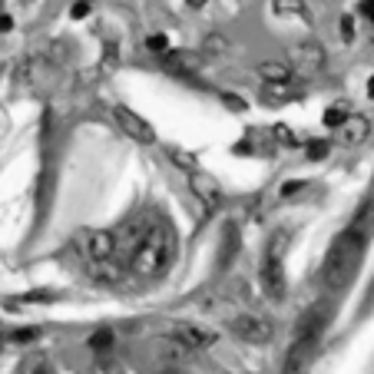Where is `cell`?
<instances>
[{"instance_id":"1","label":"cell","mask_w":374,"mask_h":374,"mask_svg":"<svg viewBox=\"0 0 374 374\" xmlns=\"http://www.w3.org/2000/svg\"><path fill=\"white\" fill-rule=\"evenodd\" d=\"M364 242H368V236L351 229V225L335 236L322 265V282L331 292H341L345 285H351V278H354V272H358V265L364 259Z\"/></svg>"},{"instance_id":"2","label":"cell","mask_w":374,"mask_h":374,"mask_svg":"<svg viewBox=\"0 0 374 374\" xmlns=\"http://www.w3.org/2000/svg\"><path fill=\"white\" fill-rule=\"evenodd\" d=\"M175 259V232L169 222H152L150 236L143 238L136 255L129 259V268L139 275H159Z\"/></svg>"},{"instance_id":"3","label":"cell","mask_w":374,"mask_h":374,"mask_svg":"<svg viewBox=\"0 0 374 374\" xmlns=\"http://www.w3.org/2000/svg\"><path fill=\"white\" fill-rule=\"evenodd\" d=\"M324 63H328V53L315 40L295 43L292 53H288V70H292V76H301V80H315L324 70Z\"/></svg>"},{"instance_id":"4","label":"cell","mask_w":374,"mask_h":374,"mask_svg":"<svg viewBox=\"0 0 374 374\" xmlns=\"http://www.w3.org/2000/svg\"><path fill=\"white\" fill-rule=\"evenodd\" d=\"M152 222H156V219H150V215H136V219H129V222L116 232V259H120V262H129V259L136 255L143 238L150 236Z\"/></svg>"},{"instance_id":"5","label":"cell","mask_w":374,"mask_h":374,"mask_svg":"<svg viewBox=\"0 0 374 374\" xmlns=\"http://www.w3.org/2000/svg\"><path fill=\"white\" fill-rule=\"evenodd\" d=\"M80 249L89 262H106V259H116V232L110 229H87L80 236Z\"/></svg>"},{"instance_id":"6","label":"cell","mask_w":374,"mask_h":374,"mask_svg":"<svg viewBox=\"0 0 374 374\" xmlns=\"http://www.w3.org/2000/svg\"><path fill=\"white\" fill-rule=\"evenodd\" d=\"M318 338H292V348L285 358V374H308L315 354H318Z\"/></svg>"},{"instance_id":"7","label":"cell","mask_w":374,"mask_h":374,"mask_svg":"<svg viewBox=\"0 0 374 374\" xmlns=\"http://www.w3.org/2000/svg\"><path fill=\"white\" fill-rule=\"evenodd\" d=\"M113 116H116V123L123 126V133L129 139H136V143H143V146H150V143H156V129H152L139 113H133L129 106H113Z\"/></svg>"},{"instance_id":"8","label":"cell","mask_w":374,"mask_h":374,"mask_svg":"<svg viewBox=\"0 0 374 374\" xmlns=\"http://www.w3.org/2000/svg\"><path fill=\"white\" fill-rule=\"evenodd\" d=\"M229 331L236 338H242V341H249V345H265V341L275 335L272 324L255 318V315H238V318H232V322H229Z\"/></svg>"},{"instance_id":"9","label":"cell","mask_w":374,"mask_h":374,"mask_svg":"<svg viewBox=\"0 0 374 374\" xmlns=\"http://www.w3.org/2000/svg\"><path fill=\"white\" fill-rule=\"evenodd\" d=\"M189 189L196 192V199L202 202V209H209V213H213V209L222 206V189H219V182H215L213 175L192 169V173H189Z\"/></svg>"},{"instance_id":"10","label":"cell","mask_w":374,"mask_h":374,"mask_svg":"<svg viewBox=\"0 0 374 374\" xmlns=\"http://www.w3.org/2000/svg\"><path fill=\"white\" fill-rule=\"evenodd\" d=\"M262 288H265V295H268L272 301H285L288 282H285V272H282V259H268V255H265V262H262Z\"/></svg>"},{"instance_id":"11","label":"cell","mask_w":374,"mask_h":374,"mask_svg":"<svg viewBox=\"0 0 374 374\" xmlns=\"http://www.w3.org/2000/svg\"><path fill=\"white\" fill-rule=\"evenodd\" d=\"M173 338L186 351H202V348H209V345H215V335L209 328H202V324H175Z\"/></svg>"},{"instance_id":"12","label":"cell","mask_w":374,"mask_h":374,"mask_svg":"<svg viewBox=\"0 0 374 374\" xmlns=\"http://www.w3.org/2000/svg\"><path fill=\"white\" fill-rule=\"evenodd\" d=\"M368 136H371V120L361 116V113H351L348 120L338 126V139H341V146H361Z\"/></svg>"},{"instance_id":"13","label":"cell","mask_w":374,"mask_h":374,"mask_svg":"<svg viewBox=\"0 0 374 374\" xmlns=\"http://www.w3.org/2000/svg\"><path fill=\"white\" fill-rule=\"evenodd\" d=\"M162 66H166L169 73H196L202 66V60L189 50H166L162 53Z\"/></svg>"},{"instance_id":"14","label":"cell","mask_w":374,"mask_h":374,"mask_svg":"<svg viewBox=\"0 0 374 374\" xmlns=\"http://www.w3.org/2000/svg\"><path fill=\"white\" fill-rule=\"evenodd\" d=\"M299 96V89L292 87V80L288 83H265L262 89H259V100L265 103V106H285V103H292Z\"/></svg>"},{"instance_id":"15","label":"cell","mask_w":374,"mask_h":374,"mask_svg":"<svg viewBox=\"0 0 374 374\" xmlns=\"http://www.w3.org/2000/svg\"><path fill=\"white\" fill-rule=\"evenodd\" d=\"M324 324H328V308H312V312L305 315L299 322V328H295V338H318L322 341V331H324Z\"/></svg>"},{"instance_id":"16","label":"cell","mask_w":374,"mask_h":374,"mask_svg":"<svg viewBox=\"0 0 374 374\" xmlns=\"http://www.w3.org/2000/svg\"><path fill=\"white\" fill-rule=\"evenodd\" d=\"M123 272H126V262H120V259L93 262V278H96V282H110V285H116V282L123 278Z\"/></svg>"},{"instance_id":"17","label":"cell","mask_w":374,"mask_h":374,"mask_svg":"<svg viewBox=\"0 0 374 374\" xmlns=\"http://www.w3.org/2000/svg\"><path fill=\"white\" fill-rule=\"evenodd\" d=\"M259 76H262L265 83H288V80H292V70H288V63H282V60H265V63H259Z\"/></svg>"},{"instance_id":"18","label":"cell","mask_w":374,"mask_h":374,"mask_svg":"<svg viewBox=\"0 0 374 374\" xmlns=\"http://www.w3.org/2000/svg\"><path fill=\"white\" fill-rule=\"evenodd\" d=\"M272 10L278 13V17H301V20H308L305 0H272Z\"/></svg>"},{"instance_id":"19","label":"cell","mask_w":374,"mask_h":374,"mask_svg":"<svg viewBox=\"0 0 374 374\" xmlns=\"http://www.w3.org/2000/svg\"><path fill=\"white\" fill-rule=\"evenodd\" d=\"M156 351H159V358L162 361H182V358H186L189 351L182 348V345H179V341H175V338H169V341H156Z\"/></svg>"},{"instance_id":"20","label":"cell","mask_w":374,"mask_h":374,"mask_svg":"<svg viewBox=\"0 0 374 374\" xmlns=\"http://www.w3.org/2000/svg\"><path fill=\"white\" fill-rule=\"evenodd\" d=\"M113 341H116V335H113V328L110 324H106V328H96V331H93V335L87 338V345H89V351H110L113 348Z\"/></svg>"},{"instance_id":"21","label":"cell","mask_w":374,"mask_h":374,"mask_svg":"<svg viewBox=\"0 0 374 374\" xmlns=\"http://www.w3.org/2000/svg\"><path fill=\"white\" fill-rule=\"evenodd\" d=\"M348 116H351V106H348V103H331V106L324 110V126H328V129H338V126L345 123Z\"/></svg>"},{"instance_id":"22","label":"cell","mask_w":374,"mask_h":374,"mask_svg":"<svg viewBox=\"0 0 374 374\" xmlns=\"http://www.w3.org/2000/svg\"><path fill=\"white\" fill-rule=\"evenodd\" d=\"M305 152H308V159L312 162H318V159H324V156L331 152V143H328V139H308Z\"/></svg>"},{"instance_id":"23","label":"cell","mask_w":374,"mask_h":374,"mask_svg":"<svg viewBox=\"0 0 374 374\" xmlns=\"http://www.w3.org/2000/svg\"><path fill=\"white\" fill-rule=\"evenodd\" d=\"M202 50L209 53V57H213V53L219 57V53L229 50V40H225L222 34H209V37H206V43H202Z\"/></svg>"},{"instance_id":"24","label":"cell","mask_w":374,"mask_h":374,"mask_svg":"<svg viewBox=\"0 0 374 374\" xmlns=\"http://www.w3.org/2000/svg\"><path fill=\"white\" fill-rule=\"evenodd\" d=\"M169 159H173L179 169H186V173L196 169V156H189V152H182V150H169Z\"/></svg>"},{"instance_id":"25","label":"cell","mask_w":374,"mask_h":374,"mask_svg":"<svg viewBox=\"0 0 374 374\" xmlns=\"http://www.w3.org/2000/svg\"><path fill=\"white\" fill-rule=\"evenodd\" d=\"M272 136L278 139V143H282V146H299V139H295V133H292V129H288L285 123H278L272 129Z\"/></svg>"},{"instance_id":"26","label":"cell","mask_w":374,"mask_h":374,"mask_svg":"<svg viewBox=\"0 0 374 374\" xmlns=\"http://www.w3.org/2000/svg\"><path fill=\"white\" fill-rule=\"evenodd\" d=\"M57 299L53 292H47V288H40V292H27L24 301H30V305H50V301Z\"/></svg>"},{"instance_id":"27","label":"cell","mask_w":374,"mask_h":374,"mask_svg":"<svg viewBox=\"0 0 374 374\" xmlns=\"http://www.w3.org/2000/svg\"><path fill=\"white\" fill-rule=\"evenodd\" d=\"M146 47H150L152 53H166L169 50V37H166V34H152V37H146Z\"/></svg>"},{"instance_id":"28","label":"cell","mask_w":374,"mask_h":374,"mask_svg":"<svg viewBox=\"0 0 374 374\" xmlns=\"http://www.w3.org/2000/svg\"><path fill=\"white\" fill-rule=\"evenodd\" d=\"M301 189H308V182H305V179H295V182H285V186H282V199H292V196H299Z\"/></svg>"},{"instance_id":"29","label":"cell","mask_w":374,"mask_h":374,"mask_svg":"<svg viewBox=\"0 0 374 374\" xmlns=\"http://www.w3.org/2000/svg\"><path fill=\"white\" fill-rule=\"evenodd\" d=\"M341 40H345V43L354 40V17H348V13L341 17Z\"/></svg>"},{"instance_id":"30","label":"cell","mask_w":374,"mask_h":374,"mask_svg":"<svg viewBox=\"0 0 374 374\" xmlns=\"http://www.w3.org/2000/svg\"><path fill=\"white\" fill-rule=\"evenodd\" d=\"M37 335H40L37 328H20V331H13V335H10V341H17V345H27V341H34Z\"/></svg>"},{"instance_id":"31","label":"cell","mask_w":374,"mask_h":374,"mask_svg":"<svg viewBox=\"0 0 374 374\" xmlns=\"http://www.w3.org/2000/svg\"><path fill=\"white\" fill-rule=\"evenodd\" d=\"M87 13H89V0H76L73 7H70V17H73V20H83Z\"/></svg>"},{"instance_id":"32","label":"cell","mask_w":374,"mask_h":374,"mask_svg":"<svg viewBox=\"0 0 374 374\" xmlns=\"http://www.w3.org/2000/svg\"><path fill=\"white\" fill-rule=\"evenodd\" d=\"M222 100H225V106H229V110H236V113L245 110V100H238V96H232V93H225Z\"/></svg>"},{"instance_id":"33","label":"cell","mask_w":374,"mask_h":374,"mask_svg":"<svg viewBox=\"0 0 374 374\" xmlns=\"http://www.w3.org/2000/svg\"><path fill=\"white\" fill-rule=\"evenodd\" d=\"M358 13H361V17H368V20L374 24V0H361V3H358Z\"/></svg>"},{"instance_id":"34","label":"cell","mask_w":374,"mask_h":374,"mask_svg":"<svg viewBox=\"0 0 374 374\" xmlns=\"http://www.w3.org/2000/svg\"><path fill=\"white\" fill-rule=\"evenodd\" d=\"M10 30H13V17L0 10V34H10Z\"/></svg>"},{"instance_id":"35","label":"cell","mask_w":374,"mask_h":374,"mask_svg":"<svg viewBox=\"0 0 374 374\" xmlns=\"http://www.w3.org/2000/svg\"><path fill=\"white\" fill-rule=\"evenodd\" d=\"M3 133H7V113L0 110V136H3Z\"/></svg>"},{"instance_id":"36","label":"cell","mask_w":374,"mask_h":374,"mask_svg":"<svg viewBox=\"0 0 374 374\" xmlns=\"http://www.w3.org/2000/svg\"><path fill=\"white\" fill-rule=\"evenodd\" d=\"M189 7H196V10H199V7H206V3H209V0H186Z\"/></svg>"},{"instance_id":"37","label":"cell","mask_w":374,"mask_h":374,"mask_svg":"<svg viewBox=\"0 0 374 374\" xmlns=\"http://www.w3.org/2000/svg\"><path fill=\"white\" fill-rule=\"evenodd\" d=\"M368 96H371V100H374V76H371V80H368Z\"/></svg>"},{"instance_id":"38","label":"cell","mask_w":374,"mask_h":374,"mask_svg":"<svg viewBox=\"0 0 374 374\" xmlns=\"http://www.w3.org/2000/svg\"><path fill=\"white\" fill-rule=\"evenodd\" d=\"M0 7H3V0H0Z\"/></svg>"}]
</instances>
